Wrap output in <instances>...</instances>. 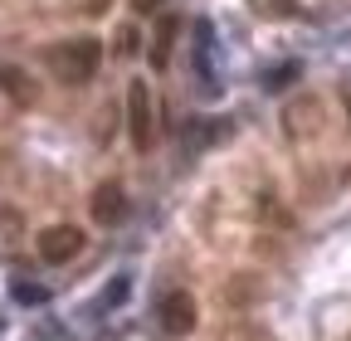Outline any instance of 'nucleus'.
<instances>
[{
    "instance_id": "nucleus-1",
    "label": "nucleus",
    "mask_w": 351,
    "mask_h": 341,
    "mask_svg": "<svg viewBox=\"0 0 351 341\" xmlns=\"http://www.w3.org/2000/svg\"><path fill=\"white\" fill-rule=\"evenodd\" d=\"M98 59H103V49H98V39H69V45H54L49 49V68L64 78V83H93V73H98Z\"/></svg>"
},
{
    "instance_id": "nucleus-2",
    "label": "nucleus",
    "mask_w": 351,
    "mask_h": 341,
    "mask_svg": "<svg viewBox=\"0 0 351 341\" xmlns=\"http://www.w3.org/2000/svg\"><path fill=\"white\" fill-rule=\"evenodd\" d=\"M78 253H83V229H73V225H49L39 234V259L44 264L59 268V264H73Z\"/></svg>"
},
{
    "instance_id": "nucleus-3",
    "label": "nucleus",
    "mask_w": 351,
    "mask_h": 341,
    "mask_svg": "<svg viewBox=\"0 0 351 341\" xmlns=\"http://www.w3.org/2000/svg\"><path fill=\"white\" fill-rule=\"evenodd\" d=\"M156 317H161V331L166 336H186V331H195V297L191 292H166L161 303H156Z\"/></svg>"
},
{
    "instance_id": "nucleus-4",
    "label": "nucleus",
    "mask_w": 351,
    "mask_h": 341,
    "mask_svg": "<svg viewBox=\"0 0 351 341\" xmlns=\"http://www.w3.org/2000/svg\"><path fill=\"white\" fill-rule=\"evenodd\" d=\"M127 127H132V142L137 147H152V93H147L142 78L127 88Z\"/></svg>"
},
{
    "instance_id": "nucleus-5",
    "label": "nucleus",
    "mask_w": 351,
    "mask_h": 341,
    "mask_svg": "<svg viewBox=\"0 0 351 341\" xmlns=\"http://www.w3.org/2000/svg\"><path fill=\"white\" fill-rule=\"evenodd\" d=\"M93 220H98L103 229H112V225L127 220V200H122V186H117V181L98 186V195H93Z\"/></svg>"
},
{
    "instance_id": "nucleus-6",
    "label": "nucleus",
    "mask_w": 351,
    "mask_h": 341,
    "mask_svg": "<svg viewBox=\"0 0 351 341\" xmlns=\"http://www.w3.org/2000/svg\"><path fill=\"white\" fill-rule=\"evenodd\" d=\"M171 45H176V15H161L156 20V39H152V68L171 64Z\"/></svg>"
},
{
    "instance_id": "nucleus-7",
    "label": "nucleus",
    "mask_w": 351,
    "mask_h": 341,
    "mask_svg": "<svg viewBox=\"0 0 351 341\" xmlns=\"http://www.w3.org/2000/svg\"><path fill=\"white\" fill-rule=\"evenodd\" d=\"M10 297H15V303H25V307H44V303H49V288H39V283H29V278H15V283H10Z\"/></svg>"
},
{
    "instance_id": "nucleus-8",
    "label": "nucleus",
    "mask_w": 351,
    "mask_h": 341,
    "mask_svg": "<svg viewBox=\"0 0 351 341\" xmlns=\"http://www.w3.org/2000/svg\"><path fill=\"white\" fill-rule=\"evenodd\" d=\"M288 78H298V64H283V68H274L263 88H269V93H283V88H288Z\"/></svg>"
},
{
    "instance_id": "nucleus-9",
    "label": "nucleus",
    "mask_w": 351,
    "mask_h": 341,
    "mask_svg": "<svg viewBox=\"0 0 351 341\" xmlns=\"http://www.w3.org/2000/svg\"><path fill=\"white\" fill-rule=\"evenodd\" d=\"M127 288H132V278H127V273H117V278H112V288H108V297H103V307H117L122 297H127Z\"/></svg>"
},
{
    "instance_id": "nucleus-10",
    "label": "nucleus",
    "mask_w": 351,
    "mask_h": 341,
    "mask_svg": "<svg viewBox=\"0 0 351 341\" xmlns=\"http://www.w3.org/2000/svg\"><path fill=\"white\" fill-rule=\"evenodd\" d=\"M137 10H156V0H137Z\"/></svg>"
}]
</instances>
